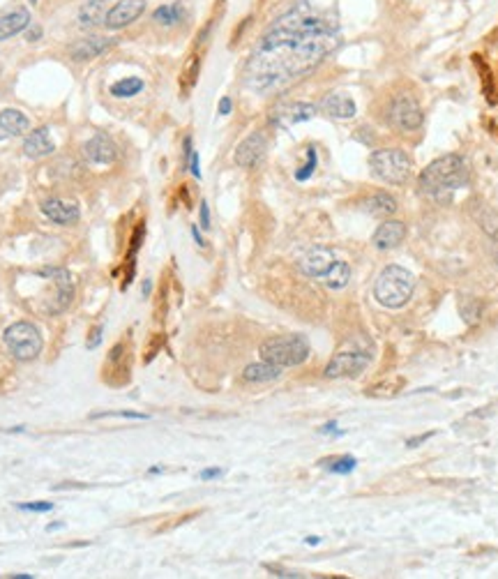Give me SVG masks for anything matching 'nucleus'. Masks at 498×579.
<instances>
[{
  "instance_id": "obj_20",
  "label": "nucleus",
  "mask_w": 498,
  "mask_h": 579,
  "mask_svg": "<svg viewBox=\"0 0 498 579\" xmlns=\"http://www.w3.org/2000/svg\"><path fill=\"white\" fill-rule=\"evenodd\" d=\"M109 44L111 42L106 37H83L70 44V56L74 61H90V58H97L102 51H106Z\"/></svg>"
},
{
  "instance_id": "obj_24",
  "label": "nucleus",
  "mask_w": 498,
  "mask_h": 579,
  "mask_svg": "<svg viewBox=\"0 0 498 579\" xmlns=\"http://www.w3.org/2000/svg\"><path fill=\"white\" fill-rule=\"evenodd\" d=\"M364 210L376 215V217H390L397 212V198L388 192H376L364 201Z\"/></svg>"
},
{
  "instance_id": "obj_37",
  "label": "nucleus",
  "mask_w": 498,
  "mask_h": 579,
  "mask_svg": "<svg viewBox=\"0 0 498 579\" xmlns=\"http://www.w3.org/2000/svg\"><path fill=\"white\" fill-rule=\"evenodd\" d=\"M431 436H434V432H429V434H420V436H413V438H409V441H406V445H409V448H418L420 443L429 441Z\"/></svg>"
},
{
  "instance_id": "obj_41",
  "label": "nucleus",
  "mask_w": 498,
  "mask_h": 579,
  "mask_svg": "<svg viewBox=\"0 0 498 579\" xmlns=\"http://www.w3.org/2000/svg\"><path fill=\"white\" fill-rule=\"evenodd\" d=\"M231 106H234V104H231V99H229V97H224L222 102H219V113H222V115L231 113Z\"/></svg>"
},
{
  "instance_id": "obj_4",
  "label": "nucleus",
  "mask_w": 498,
  "mask_h": 579,
  "mask_svg": "<svg viewBox=\"0 0 498 579\" xmlns=\"http://www.w3.org/2000/svg\"><path fill=\"white\" fill-rule=\"evenodd\" d=\"M261 360L279 367H298L309 358V342L302 335H279L268 337L259 346Z\"/></svg>"
},
{
  "instance_id": "obj_29",
  "label": "nucleus",
  "mask_w": 498,
  "mask_h": 579,
  "mask_svg": "<svg viewBox=\"0 0 498 579\" xmlns=\"http://www.w3.org/2000/svg\"><path fill=\"white\" fill-rule=\"evenodd\" d=\"M198 72H201V58L192 56L187 61L185 70H182V77H180V86H182V90H185V93H189V90L194 88L196 79H198Z\"/></svg>"
},
{
  "instance_id": "obj_15",
  "label": "nucleus",
  "mask_w": 498,
  "mask_h": 579,
  "mask_svg": "<svg viewBox=\"0 0 498 579\" xmlns=\"http://www.w3.org/2000/svg\"><path fill=\"white\" fill-rule=\"evenodd\" d=\"M30 23V12L26 7H10V10L0 12V42L19 35L21 30H26Z\"/></svg>"
},
{
  "instance_id": "obj_36",
  "label": "nucleus",
  "mask_w": 498,
  "mask_h": 579,
  "mask_svg": "<svg viewBox=\"0 0 498 579\" xmlns=\"http://www.w3.org/2000/svg\"><path fill=\"white\" fill-rule=\"evenodd\" d=\"M102 333H104L102 326H95L93 328V333H90V339H88V349H97L99 342H102Z\"/></svg>"
},
{
  "instance_id": "obj_18",
  "label": "nucleus",
  "mask_w": 498,
  "mask_h": 579,
  "mask_svg": "<svg viewBox=\"0 0 498 579\" xmlns=\"http://www.w3.org/2000/svg\"><path fill=\"white\" fill-rule=\"evenodd\" d=\"M56 151V146L51 141V136H49V129L46 127H39V129H32L30 134L26 136V141H23V153L32 160H42V157H49Z\"/></svg>"
},
{
  "instance_id": "obj_35",
  "label": "nucleus",
  "mask_w": 498,
  "mask_h": 579,
  "mask_svg": "<svg viewBox=\"0 0 498 579\" xmlns=\"http://www.w3.org/2000/svg\"><path fill=\"white\" fill-rule=\"evenodd\" d=\"M21 510H28V512H49V510H53L51 503H21L19 506Z\"/></svg>"
},
{
  "instance_id": "obj_17",
  "label": "nucleus",
  "mask_w": 498,
  "mask_h": 579,
  "mask_svg": "<svg viewBox=\"0 0 498 579\" xmlns=\"http://www.w3.org/2000/svg\"><path fill=\"white\" fill-rule=\"evenodd\" d=\"M321 109L326 111L328 115H332V118H339V120H348V118H353V115L358 113V106H355V102L344 93L326 95L323 97V102H321Z\"/></svg>"
},
{
  "instance_id": "obj_22",
  "label": "nucleus",
  "mask_w": 498,
  "mask_h": 579,
  "mask_svg": "<svg viewBox=\"0 0 498 579\" xmlns=\"http://www.w3.org/2000/svg\"><path fill=\"white\" fill-rule=\"evenodd\" d=\"M279 365H272V362H254V365H247L243 371V378L247 383H265V381H275L281 376Z\"/></svg>"
},
{
  "instance_id": "obj_42",
  "label": "nucleus",
  "mask_w": 498,
  "mask_h": 579,
  "mask_svg": "<svg viewBox=\"0 0 498 579\" xmlns=\"http://www.w3.org/2000/svg\"><path fill=\"white\" fill-rule=\"evenodd\" d=\"M192 236H194V241H196L198 245H201V247L205 245V243H203V238H201V234H198V229H196V227H192Z\"/></svg>"
},
{
  "instance_id": "obj_44",
  "label": "nucleus",
  "mask_w": 498,
  "mask_h": 579,
  "mask_svg": "<svg viewBox=\"0 0 498 579\" xmlns=\"http://www.w3.org/2000/svg\"><path fill=\"white\" fill-rule=\"evenodd\" d=\"M37 37H39V28H35V30H30V32H28V39H30V42H32V39H37Z\"/></svg>"
},
{
  "instance_id": "obj_11",
  "label": "nucleus",
  "mask_w": 498,
  "mask_h": 579,
  "mask_svg": "<svg viewBox=\"0 0 498 579\" xmlns=\"http://www.w3.org/2000/svg\"><path fill=\"white\" fill-rule=\"evenodd\" d=\"M265 151H268V139H265L263 132H254V134H249L245 141L236 148L234 160H236L238 167L249 169V167H254V164H259L263 160Z\"/></svg>"
},
{
  "instance_id": "obj_14",
  "label": "nucleus",
  "mask_w": 498,
  "mask_h": 579,
  "mask_svg": "<svg viewBox=\"0 0 498 579\" xmlns=\"http://www.w3.org/2000/svg\"><path fill=\"white\" fill-rule=\"evenodd\" d=\"M406 238V224L402 219H385L383 224L376 229L371 243L376 250H392L400 243H404Z\"/></svg>"
},
{
  "instance_id": "obj_1",
  "label": "nucleus",
  "mask_w": 498,
  "mask_h": 579,
  "mask_svg": "<svg viewBox=\"0 0 498 579\" xmlns=\"http://www.w3.org/2000/svg\"><path fill=\"white\" fill-rule=\"evenodd\" d=\"M337 23L314 14L305 3L279 16L247 63V86L275 90L314 70L337 46Z\"/></svg>"
},
{
  "instance_id": "obj_12",
  "label": "nucleus",
  "mask_w": 498,
  "mask_h": 579,
  "mask_svg": "<svg viewBox=\"0 0 498 579\" xmlns=\"http://www.w3.org/2000/svg\"><path fill=\"white\" fill-rule=\"evenodd\" d=\"M335 254H332L328 247H312L309 252H305L298 261V268H300L302 275L307 277H323L335 263Z\"/></svg>"
},
{
  "instance_id": "obj_43",
  "label": "nucleus",
  "mask_w": 498,
  "mask_h": 579,
  "mask_svg": "<svg viewBox=\"0 0 498 579\" xmlns=\"http://www.w3.org/2000/svg\"><path fill=\"white\" fill-rule=\"evenodd\" d=\"M321 432H323V434H330V432H337V423H328L326 427H323V429H321Z\"/></svg>"
},
{
  "instance_id": "obj_47",
  "label": "nucleus",
  "mask_w": 498,
  "mask_h": 579,
  "mask_svg": "<svg viewBox=\"0 0 498 579\" xmlns=\"http://www.w3.org/2000/svg\"><path fill=\"white\" fill-rule=\"evenodd\" d=\"M102 3H104V0H102Z\"/></svg>"
},
{
  "instance_id": "obj_13",
  "label": "nucleus",
  "mask_w": 498,
  "mask_h": 579,
  "mask_svg": "<svg viewBox=\"0 0 498 579\" xmlns=\"http://www.w3.org/2000/svg\"><path fill=\"white\" fill-rule=\"evenodd\" d=\"M42 212L60 227H70L74 222H79V205L72 201H63V198H46L42 203Z\"/></svg>"
},
{
  "instance_id": "obj_30",
  "label": "nucleus",
  "mask_w": 498,
  "mask_h": 579,
  "mask_svg": "<svg viewBox=\"0 0 498 579\" xmlns=\"http://www.w3.org/2000/svg\"><path fill=\"white\" fill-rule=\"evenodd\" d=\"M355 464H358V459L351 457V454H342V457H332V459L321 462V466H326L328 471H332V473H342V476L351 473Z\"/></svg>"
},
{
  "instance_id": "obj_23",
  "label": "nucleus",
  "mask_w": 498,
  "mask_h": 579,
  "mask_svg": "<svg viewBox=\"0 0 498 579\" xmlns=\"http://www.w3.org/2000/svg\"><path fill=\"white\" fill-rule=\"evenodd\" d=\"M473 217H475L480 229H483L494 243H498V210L487 203H478L473 205Z\"/></svg>"
},
{
  "instance_id": "obj_2",
  "label": "nucleus",
  "mask_w": 498,
  "mask_h": 579,
  "mask_svg": "<svg viewBox=\"0 0 498 579\" xmlns=\"http://www.w3.org/2000/svg\"><path fill=\"white\" fill-rule=\"evenodd\" d=\"M418 183L422 192L427 194H443L445 189H459L468 183V169L461 155L450 153L427 164V169H422Z\"/></svg>"
},
{
  "instance_id": "obj_31",
  "label": "nucleus",
  "mask_w": 498,
  "mask_h": 579,
  "mask_svg": "<svg viewBox=\"0 0 498 579\" xmlns=\"http://www.w3.org/2000/svg\"><path fill=\"white\" fill-rule=\"evenodd\" d=\"M104 10L102 0H88V5H83L81 10V23L83 26H95L97 21H104Z\"/></svg>"
},
{
  "instance_id": "obj_26",
  "label": "nucleus",
  "mask_w": 498,
  "mask_h": 579,
  "mask_svg": "<svg viewBox=\"0 0 498 579\" xmlns=\"http://www.w3.org/2000/svg\"><path fill=\"white\" fill-rule=\"evenodd\" d=\"M404 388V378H385V381H378L367 388L369 397H395L400 395V390Z\"/></svg>"
},
{
  "instance_id": "obj_34",
  "label": "nucleus",
  "mask_w": 498,
  "mask_h": 579,
  "mask_svg": "<svg viewBox=\"0 0 498 579\" xmlns=\"http://www.w3.org/2000/svg\"><path fill=\"white\" fill-rule=\"evenodd\" d=\"M132 418V420H148V416H143V413H132V411H106V413H95L93 418Z\"/></svg>"
},
{
  "instance_id": "obj_28",
  "label": "nucleus",
  "mask_w": 498,
  "mask_h": 579,
  "mask_svg": "<svg viewBox=\"0 0 498 579\" xmlns=\"http://www.w3.org/2000/svg\"><path fill=\"white\" fill-rule=\"evenodd\" d=\"M153 19H155L157 23H162V26H176V23L182 19V10H180V5H178V3H173V5H162V7H157V10H155Z\"/></svg>"
},
{
  "instance_id": "obj_39",
  "label": "nucleus",
  "mask_w": 498,
  "mask_h": 579,
  "mask_svg": "<svg viewBox=\"0 0 498 579\" xmlns=\"http://www.w3.org/2000/svg\"><path fill=\"white\" fill-rule=\"evenodd\" d=\"M224 473L222 469H205L201 471V481H212V478H219Z\"/></svg>"
},
{
  "instance_id": "obj_33",
  "label": "nucleus",
  "mask_w": 498,
  "mask_h": 579,
  "mask_svg": "<svg viewBox=\"0 0 498 579\" xmlns=\"http://www.w3.org/2000/svg\"><path fill=\"white\" fill-rule=\"evenodd\" d=\"M317 162H319L317 160V151H314V148H307V164H305L300 171H295V180H300V183H302V180L309 178L312 173H314V169H317Z\"/></svg>"
},
{
  "instance_id": "obj_45",
  "label": "nucleus",
  "mask_w": 498,
  "mask_h": 579,
  "mask_svg": "<svg viewBox=\"0 0 498 579\" xmlns=\"http://www.w3.org/2000/svg\"><path fill=\"white\" fill-rule=\"evenodd\" d=\"M319 540H321V537H317V535H309V537H307V545H319Z\"/></svg>"
},
{
  "instance_id": "obj_21",
  "label": "nucleus",
  "mask_w": 498,
  "mask_h": 579,
  "mask_svg": "<svg viewBox=\"0 0 498 579\" xmlns=\"http://www.w3.org/2000/svg\"><path fill=\"white\" fill-rule=\"evenodd\" d=\"M46 275L53 277L56 282V303L51 305V312H63L68 305L72 303L74 295V286H72V277L68 270H46Z\"/></svg>"
},
{
  "instance_id": "obj_27",
  "label": "nucleus",
  "mask_w": 498,
  "mask_h": 579,
  "mask_svg": "<svg viewBox=\"0 0 498 579\" xmlns=\"http://www.w3.org/2000/svg\"><path fill=\"white\" fill-rule=\"evenodd\" d=\"M143 90V81L136 79V77H127V79H120L115 81L111 86V95L113 97H132Z\"/></svg>"
},
{
  "instance_id": "obj_16",
  "label": "nucleus",
  "mask_w": 498,
  "mask_h": 579,
  "mask_svg": "<svg viewBox=\"0 0 498 579\" xmlns=\"http://www.w3.org/2000/svg\"><path fill=\"white\" fill-rule=\"evenodd\" d=\"M86 157L93 164H111L118 157V148H115L113 139L106 134H95L86 144Z\"/></svg>"
},
{
  "instance_id": "obj_9",
  "label": "nucleus",
  "mask_w": 498,
  "mask_h": 579,
  "mask_svg": "<svg viewBox=\"0 0 498 579\" xmlns=\"http://www.w3.org/2000/svg\"><path fill=\"white\" fill-rule=\"evenodd\" d=\"M146 10V0H120L115 3L104 16V26L111 30H120L129 23H134Z\"/></svg>"
},
{
  "instance_id": "obj_10",
  "label": "nucleus",
  "mask_w": 498,
  "mask_h": 579,
  "mask_svg": "<svg viewBox=\"0 0 498 579\" xmlns=\"http://www.w3.org/2000/svg\"><path fill=\"white\" fill-rule=\"evenodd\" d=\"M317 115V106L309 104V102H290V104H281L277 106L275 111H272L270 120L272 125L277 127H290V125H298V122H305Z\"/></svg>"
},
{
  "instance_id": "obj_40",
  "label": "nucleus",
  "mask_w": 498,
  "mask_h": 579,
  "mask_svg": "<svg viewBox=\"0 0 498 579\" xmlns=\"http://www.w3.org/2000/svg\"><path fill=\"white\" fill-rule=\"evenodd\" d=\"M270 570V573H275V577H302V575H298V573H288V570H281L277 566H265Z\"/></svg>"
},
{
  "instance_id": "obj_8",
  "label": "nucleus",
  "mask_w": 498,
  "mask_h": 579,
  "mask_svg": "<svg viewBox=\"0 0 498 579\" xmlns=\"http://www.w3.org/2000/svg\"><path fill=\"white\" fill-rule=\"evenodd\" d=\"M369 353L364 351H342L328 362L326 374L328 378H344V376H358L360 371L369 365Z\"/></svg>"
},
{
  "instance_id": "obj_3",
  "label": "nucleus",
  "mask_w": 498,
  "mask_h": 579,
  "mask_svg": "<svg viewBox=\"0 0 498 579\" xmlns=\"http://www.w3.org/2000/svg\"><path fill=\"white\" fill-rule=\"evenodd\" d=\"M413 288H415L413 272H409L402 266H385L376 277V284H374V298H376L383 307L397 310L409 303V298L413 295Z\"/></svg>"
},
{
  "instance_id": "obj_32",
  "label": "nucleus",
  "mask_w": 498,
  "mask_h": 579,
  "mask_svg": "<svg viewBox=\"0 0 498 579\" xmlns=\"http://www.w3.org/2000/svg\"><path fill=\"white\" fill-rule=\"evenodd\" d=\"M480 312H483V307H480V303L475 300V298H464L461 300V314H464V319H466L468 324H475Z\"/></svg>"
},
{
  "instance_id": "obj_19",
  "label": "nucleus",
  "mask_w": 498,
  "mask_h": 579,
  "mask_svg": "<svg viewBox=\"0 0 498 579\" xmlns=\"http://www.w3.org/2000/svg\"><path fill=\"white\" fill-rule=\"evenodd\" d=\"M28 127H30V120L19 109L0 111V141L10 136H19L23 132H28Z\"/></svg>"
},
{
  "instance_id": "obj_46",
  "label": "nucleus",
  "mask_w": 498,
  "mask_h": 579,
  "mask_svg": "<svg viewBox=\"0 0 498 579\" xmlns=\"http://www.w3.org/2000/svg\"><path fill=\"white\" fill-rule=\"evenodd\" d=\"M12 577H16V579H30L32 575H12Z\"/></svg>"
},
{
  "instance_id": "obj_5",
  "label": "nucleus",
  "mask_w": 498,
  "mask_h": 579,
  "mask_svg": "<svg viewBox=\"0 0 498 579\" xmlns=\"http://www.w3.org/2000/svg\"><path fill=\"white\" fill-rule=\"evenodd\" d=\"M369 167L374 176L381 178L388 185H404L409 183L413 162L402 148H378L369 157Z\"/></svg>"
},
{
  "instance_id": "obj_7",
  "label": "nucleus",
  "mask_w": 498,
  "mask_h": 579,
  "mask_svg": "<svg viewBox=\"0 0 498 579\" xmlns=\"http://www.w3.org/2000/svg\"><path fill=\"white\" fill-rule=\"evenodd\" d=\"M390 120L392 125L402 132H415L425 122V113H422L420 102L409 93H402L392 99L390 104Z\"/></svg>"
},
{
  "instance_id": "obj_6",
  "label": "nucleus",
  "mask_w": 498,
  "mask_h": 579,
  "mask_svg": "<svg viewBox=\"0 0 498 579\" xmlns=\"http://www.w3.org/2000/svg\"><path fill=\"white\" fill-rule=\"evenodd\" d=\"M5 344L16 360H35L42 353V335L28 321H19L7 328Z\"/></svg>"
},
{
  "instance_id": "obj_25",
  "label": "nucleus",
  "mask_w": 498,
  "mask_h": 579,
  "mask_svg": "<svg viewBox=\"0 0 498 579\" xmlns=\"http://www.w3.org/2000/svg\"><path fill=\"white\" fill-rule=\"evenodd\" d=\"M351 279V266L346 261H335L332 268L323 275V282H326L330 288H344Z\"/></svg>"
},
{
  "instance_id": "obj_38",
  "label": "nucleus",
  "mask_w": 498,
  "mask_h": 579,
  "mask_svg": "<svg viewBox=\"0 0 498 579\" xmlns=\"http://www.w3.org/2000/svg\"><path fill=\"white\" fill-rule=\"evenodd\" d=\"M201 227L210 229V210H208V203H201Z\"/></svg>"
}]
</instances>
